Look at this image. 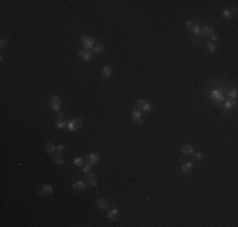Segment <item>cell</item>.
Returning a JSON list of instances; mask_svg holds the SVG:
<instances>
[{
  "instance_id": "obj_8",
  "label": "cell",
  "mask_w": 238,
  "mask_h": 227,
  "mask_svg": "<svg viewBox=\"0 0 238 227\" xmlns=\"http://www.w3.org/2000/svg\"><path fill=\"white\" fill-rule=\"evenodd\" d=\"M79 57H80L82 61H91L93 54L90 53V51L85 49V51H80V52H79Z\"/></svg>"
},
{
  "instance_id": "obj_12",
  "label": "cell",
  "mask_w": 238,
  "mask_h": 227,
  "mask_svg": "<svg viewBox=\"0 0 238 227\" xmlns=\"http://www.w3.org/2000/svg\"><path fill=\"white\" fill-rule=\"evenodd\" d=\"M86 159H87V163H90V164H96L99 162V155L96 153H89Z\"/></svg>"
},
{
  "instance_id": "obj_24",
  "label": "cell",
  "mask_w": 238,
  "mask_h": 227,
  "mask_svg": "<svg viewBox=\"0 0 238 227\" xmlns=\"http://www.w3.org/2000/svg\"><path fill=\"white\" fill-rule=\"evenodd\" d=\"M207 49H208V51H209V52H210V53H214V52H215V49H217V48H215L214 43H212V42H208V43H207Z\"/></svg>"
},
{
  "instance_id": "obj_30",
  "label": "cell",
  "mask_w": 238,
  "mask_h": 227,
  "mask_svg": "<svg viewBox=\"0 0 238 227\" xmlns=\"http://www.w3.org/2000/svg\"><path fill=\"white\" fill-rule=\"evenodd\" d=\"M229 97H232V98L237 97V88H233V90L229 91Z\"/></svg>"
},
{
  "instance_id": "obj_19",
  "label": "cell",
  "mask_w": 238,
  "mask_h": 227,
  "mask_svg": "<svg viewBox=\"0 0 238 227\" xmlns=\"http://www.w3.org/2000/svg\"><path fill=\"white\" fill-rule=\"evenodd\" d=\"M93 52L95 54H101L104 52V46H103V44H98V46H95L93 48Z\"/></svg>"
},
{
  "instance_id": "obj_31",
  "label": "cell",
  "mask_w": 238,
  "mask_h": 227,
  "mask_svg": "<svg viewBox=\"0 0 238 227\" xmlns=\"http://www.w3.org/2000/svg\"><path fill=\"white\" fill-rule=\"evenodd\" d=\"M191 155H193V156H194V158H195V159H201V158H203V154H201V153H200V152H198V153H193V154H191Z\"/></svg>"
},
{
  "instance_id": "obj_15",
  "label": "cell",
  "mask_w": 238,
  "mask_h": 227,
  "mask_svg": "<svg viewBox=\"0 0 238 227\" xmlns=\"http://www.w3.org/2000/svg\"><path fill=\"white\" fill-rule=\"evenodd\" d=\"M194 153V149H193V146L190 145V144H185V145L182 146V154L184 155H190Z\"/></svg>"
},
{
  "instance_id": "obj_4",
  "label": "cell",
  "mask_w": 238,
  "mask_h": 227,
  "mask_svg": "<svg viewBox=\"0 0 238 227\" xmlns=\"http://www.w3.org/2000/svg\"><path fill=\"white\" fill-rule=\"evenodd\" d=\"M81 43H82L85 49H87V51H90L91 48L95 47V40H94V38H91V37H82Z\"/></svg>"
},
{
  "instance_id": "obj_6",
  "label": "cell",
  "mask_w": 238,
  "mask_h": 227,
  "mask_svg": "<svg viewBox=\"0 0 238 227\" xmlns=\"http://www.w3.org/2000/svg\"><path fill=\"white\" fill-rule=\"evenodd\" d=\"M132 119L134 120L136 123L141 124V123H143V115H142V112H141L139 110L134 108V110H133V112H132Z\"/></svg>"
},
{
  "instance_id": "obj_1",
  "label": "cell",
  "mask_w": 238,
  "mask_h": 227,
  "mask_svg": "<svg viewBox=\"0 0 238 227\" xmlns=\"http://www.w3.org/2000/svg\"><path fill=\"white\" fill-rule=\"evenodd\" d=\"M186 25H188V28L190 29V33H191L194 37L201 36V28H200V25L199 24L194 23V22H188Z\"/></svg>"
},
{
  "instance_id": "obj_27",
  "label": "cell",
  "mask_w": 238,
  "mask_h": 227,
  "mask_svg": "<svg viewBox=\"0 0 238 227\" xmlns=\"http://www.w3.org/2000/svg\"><path fill=\"white\" fill-rule=\"evenodd\" d=\"M222 14H223V17L227 18V19H229L231 17H232V13H231L229 9H224V10L222 11Z\"/></svg>"
},
{
  "instance_id": "obj_32",
  "label": "cell",
  "mask_w": 238,
  "mask_h": 227,
  "mask_svg": "<svg viewBox=\"0 0 238 227\" xmlns=\"http://www.w3.org/2000/svg\"><path fill=\"white\" fill-rule=\"evenodd\" d=\"M6 43H8V40H6L5 38H3V39L0 40V47H1V48H4V47L6 46Z\"/></svg>"
},
{
  "instance_id": "obj_13",
  "label": "cell",
  "mask_w": 238,
  "mask_h": 227,
  "mask_svg": "<svg viewBox=\"0 0 238 227\" xmlns=\"http://www.w3.org/2000/svg\"><path fill=\"white\" fill-rule=\"evenodd\" d=\"M193 167H194V164H193L191 162H186L185 164H182V167H181V170L184 172V173H190L191 172V169H193Z\"/></svg>"
},
{
  "instance_id": "obj_16",
  "label": "cell",
  "mask_w": 238,
  "mask_h": 227,
  "mask_svg": "<svg viewBox=\"0 0 238 227\" xmlns=\"http://www.w3.org/2000/svg\"><path fill=\"white\" fill-rule=\"evenodd\" d=\"M72 187H74L75 189H77V191H84L85 188H86V184H85L82 181H76L75 183L72 184Z\"/></svg>"
},
{
  "instance_id": "obj_10",
  "label": "cell",
  "mask_w": 238,
  "mask_h": 227,
  "mask_svg": "<svg viewBox=\"0 0 238 227\" xmlns=\"http://www.w3.org/2000/svg\"><path fill=\"white\" fill-rule=\"evenodd\" d=\"M214 30H213V27H210V25H207L205 24L204 27L201 28V37H209L210 34H213Z\"/></svg>"
},
{
  "instance_id": "obj_28",
  "label": "cell",
  "mask_w": 238,
  "mask_h": 227,
  "mask_svg": "<svg viewBox=\"0 0 238 227\" xmlns=\"http://www.w3.org/2000/svg\"><path fill=\"white\" fill-rule=\"evenodd\" d=\"M49 104H61V101H60L58 96H52L49 100Z\"/></svg>"
},
{
  "instance_id": "obj_34",
  "label": "cell",
  "mask_w": 238,
  "mask_h": 227,
  "mask_svg": "<svg viewBox=\"0 0 238 227\" xmlns=\"http://www.w3.org/2000/svg\"><path fill=\"white\" fill-rule=\"evenodd\" d=\"M57 114H58V117H60V119H62V117H63V114L61 112V111H58Z\"/></svg>"
},
{
  "instance_id": "obj_14",
  "label": "cell",
  "mask_w": 238,
  "mask_h": 227,
  "mask_svg": "<svg viewBox=\"0 0 238 227\" xmlns=\"http://www.w3.org/2000/svg\"><path fill=\"white\" fill-rule=\"evenodd\" d=\"M101 75H103L104 78H110L112 77V68H110L109 66H105L101 69Z\"/></svg>"
},
{
  "instance_id": "obj_5",
  "label": "cell",
  "mask_w": 238,
  "mask_h": 227,
  "mask_svg": "<svg viewBox=\"0 0 238 227\" xmlns=\"http://www.w3.org/2000/svg\"><path fill=\"white\" fill-rule=\"evenodd\" d=\"M210 98L213 100L214 102L217 104H220V102L224 101V96H223V92L219 91V90H214L210 92Z\"/></svg>"
},
{
  "instance_id": "obj_9",
  "label": "cell",
  "mask_w": 238,
  "mask_h": 227,
  "mask_svg": "<svg viewBox=\"0 0 238 227\" xmlns=\"http://www.w3.org/2000/svg\"><path fill=\"white\" fill-rule=\"evenodd\" d=\"M118 216H119V209L115 208V207L108 212V218L112 220V221H117V220H118Z\"/></svg>"
},
{
  "instance_id": "obj_3",
  "label": "cell",
  "mask_w": 238,
  "mask_h": 227,
  "mask_svg": "<svg viewBox=\"0 0 238 227\" xmlns=\"http://www.w3.org/2000/svg\"><path fill=\"white\" fill-rule=\"evenodd\" d=\"M137 107L139 108V110H143L144 112H150V111L152 110V105H151V102L148 101V100H144V98H142V100H138V102H137Z\"/></svg>"
},
{
  "instance_id": "obj_21",
  "label": "cell",
  "mask_w": 238,
  "mask_h": 227,
  "mask_svg": "<svg viewBox=\"0 0 238 227\" xmlns=\"http://www.w3.org/2000/svg\"><path fill=\"white\" fill-rule=\"evenodd\" d=\"M46 150H47V153H48V154H52V153H55L56 148H55V145H53L52 143L48 141V143L46 144Z\"/></svg>"
},
{
  "instance_id": "obj_2",
  "label": "cell",
  "mask_w": 238,
  "mask_h": 227,
  "mask_svg": "<svg viewBox=\"0 0 238 227\" xmlns=\"http://www.w3.org/2000/svg\"><path fill=\"white\" fill-rule=\"evenodd\" d=\"M81 126H82V120L80 119V117H74V119H71L67 123V127H68V130H71V131H75V130L80 129Z\"/></svg>"
},
{
  "instance_id": "obj_23",
  "label": "cell",
  "mask_w": 238,
  "mask_h": 227,
  "mask_svg": "<svg viewBox=\"0 0 238 227\" xmlns=\"http://www.w3.org/2000/svg\"><path fill=\"white\" fill-rule=\"evenodd\" d=\"M49 108L53 111H57L58 112L61 110V104H49Z\"/></svg>"
},
{
  "instance_id": "obj_22",
  "label": "cell",
  "mask_w": 238,
  "mask_h": 227,
  "mask_svg": "<svg viewBox=\"0 0 238 227\" xmlns=\"http://www.w3.org/2000/svg\"><path fill=\"white\" fill-rule=\"evenodd\" d=\"M53 160H55V163H56V164H58V165H62V164H63V158H62V155L60 154V153L55 155Z\"/></svg>"
},
{
  "instance_id": "obj_25",
  "label": "cell",
  "mask_w": 238,
  "mask_h": 227,
  "mask_svg": "<svg viewBox=\"0 0 238 227\" xmlns=\"http://www.w3.org/2000/svg\"><path fill=\"white\" fill-rule=\"evenodd\" d=\"M91 167H93V164H90V163H87L86 165H85L84 168H82V172H84L85 174H89L91 172Z\"/></svg>"
},
{
  "instance_id": "obj_18",
  "label": "cell",
  "mask_w": 238,
  "mask_h": 227,
  "mask_svg": "<svg viewBox=\"0 0 238 227\" xmlns=\"http://www.w3.org/2000/svg\"><path fill=\"white\" fill-rule=\"evenodd\" d=\"M96 204H98V207L101 208V209H105L108 207V202H106V199H104V198H98Z\"/></svg>"
},
{
  "instance_id": "obj_17",
  "label": "cell",
  "mask_w": 238,
  "mask_h": 227,
  "mask_svg": "<svg viewBox=\"0 0 238 227\" xmlns=\"http://www.w3.org/2000/svg\"><path fill=\"white\" fill-rule=\"evenodd\" d=\"M236 106V101L233 100H228L223 104V107H224V111H228V110H232V108Z\"/></svg>"
},
{
  "instance_id": "obj_20",
  "label": "cell",
  "mask_w": 238,
  "mask_h": 227,
  "mask_svg": "<svg viewBox=\"0 0 238 227\" xmlns=\"http://www.w3.org/2000/svg\"><path fill=\"white\" fill-rule=\"evenodd\" d=\"M55 126L57 127V129H63V127L65 126H67V123H65V121H63L62 119H58L55 123Z\"/></svg>"
},
{
  "instance_id": "obj_7",
  "label": "cell",
  "mask_w": 238,
  "mask_h": 227,
  "mask_svg": "<svg viewBox=\"0 0 238 227\" xmlns=\"http://www.w3.org/2000/svg\"><path fill=\"white\" fill-rule=\"evenodd\" d=\"M52 193H53V188H52V185H49V184L43 185L39 189V192H38L39 196H46V194H52Z\"/></svg>"
},
{
  "instance_id": "obj_33",
  "label": "cell",
  "mask_w": 238,
  "mask_h": 227,
  "mask_svg": "<svg viewBox=\"0 0 238 227\" xmlns=\"http://www.w3.org/2000/svg\"><path fill=\"white\" fill-rule=\"evenodd\" d=\"M209 37H210V39H212V43L215 42V40H218V36H217V34H214V33H213V34H210Z\"/></svg>"
},
{
  "instance_id": "obj_11",
  "label": "cell",
  "mask_w": 238,
  "mask_h": 227,
  "mask_svg": "<svg viewBox=\"0 0 238 227\" xmlns=\"http://www.w3.org/2000/svg\"><path fill=\"white\" fill-rule=\"evenodd\" d=\"M87 183L90 187H96L98 185V178L94 173H89L87 174Z\"/></svg>"
},
{
  "instance_id": "obj_29",
  "label": "cell",
  "mask_w": 238,
  "mask_h": 227,
  "mask_svg": "<svg viewBox=\"0 0 238 227\" xmlns=\"http://www.w3.org/2000/svg\"><path fill=\"white\" fill-rule=\"evenodd\" d=\"M56 150H57V153L62 154V153L65 152V145H63V144H58V146L56 148Z\"/></svg>"
},
{
  "instance_id": "obj_26",
  "label": "cell",
  "mask_w": 238,
  "mask_h": 227,
  "mask_svg": "<svg viewBox=\"0 0 238 227\" xmlns=\"http://www.w3.org/2000/svg\"><path fill=\"white\" fill-rule=\"evenodd\" d=\"M74 164L76 165V167H81V165L84 164V160H82V158H79L77 156V158L74 159Z\"/></svg>"
}]
</instances>
